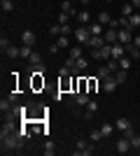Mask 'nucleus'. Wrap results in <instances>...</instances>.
Segmentation results:
<instances>
[{
	"label": "nucleus",
	"mask_w": 140,
	"mask_h": 156,
	"mask_svg": "<svg viewBox=\"0 0 140 156\" xmlns=\"http://www.w3.org/2000/svg\"><path fill=\"white\" fill-rule=\"evenodd\" d=\"M114 128H117V130H121V133H124V130H128V128H131V119L119 117V119H117V124H114Z\"/></svg>",
	"instance_id": "nucleus-15"
},
{
	"label": "nucleus",
	"mask_w": 140,
	"mask_h": 156,
	"mask_svg": "<svg viewBox=\"0 0 140 156\" xmlns=\"http://www.w3.org/2000/svg\"><path fill=\"white\" fill-rule=\"evenodd\" d=\"M21 142H23V140H21L19 137V133H16V130H14V133H9V135L7 137H2V154H9V151H16L21 147Z\"/></svg>",
	"instance_id": "nucleus-1"
},
{
	"label": "nucleus",
	"mask_w": 140,
	"mask_h": 156,
	"mask_svg": "<svg viewBox=\"0 0 140 156\" xmlns=\"http://www.w3.org/2000/svg\"><path fill=\"white\" fill-rule=\"evenodd\" d=\"M0 47H2V51H7V47H9V40H7V37H0Z\"/></svg>",
	"instance_id": "nucleus-42"
},
{
	"label": "nucleus",
	"mask_w": 140,
	"mask_h": 156,
	"mask_svg": "<svg viewBox=\"0 0 140 156\" xmlns=\"http://www.w3.org/2000/svg\"><path fill=\"white\" fill-rule=\"evenodd\" d=\"M70 56H73V58H82V56H84V54H82V44L70 47Z\"/></svg>",
	"instance_id": "nucleus-33"
},
{
	"label": "nucleus",
	"mask_w": 140,
	"mask_h": 156,
	"mask_svg": "<svg viewBox=\"0 0 140 156\" xmlns=\"http://www.w3.org/2000/svg\"><path fill=\"white\" fill-rule=\"evenodd\" d=\"M112 75H114V79H117L119 84H124V82L128 79V70H114Z\"/></svg>",
	"instance_id": "nucleus-23"
},
{
	"label": "nucleus",
	"mask_w": 140,
	"mask_h": 156,
	"mask_svg": "<svg viewBox=\"0 0 140 156\" xmlns=\"http://www.w3.org/2000/svg\"><path fill=\"white\" fill-rule=\"evenodd\" d=\"M42 151H45V156H54V154H56V147H54L52 140H47V142H45V149H42Z\"/></svg>",
	"instance_id": "nucleus-27"
},
{
	"label": "nucleus",
	"mask_w": 140,
	"mask_h": 156,
	"mask_svg": "<svg viewBox=\"0 0 140 156\" xmlns=\"http://www.w3.org/2000/svg\"><path fill=\"white\" fill-rule=\"evenodd\" d=\"M28 72H31V75H47V65H45V63L28 65Z\"/></svg>",
	"instance_id": "nucleus-16"
},
{
	"label": "nucleus",
	"mask_w": 140,
	"mask_h": 156,
	"mask_svg": "<svg viewBox=\"0 0 140 156\" xmlns=\"http://www.w3.org/2000/svg\"><path fill=\"white\" fill-rule=\"evenodd\" d=\"M68 21H70V14L61 12V14H59V23H61V26H63V23H68Z\"/></svg>",
	"instance_id": "nucleus-39"
},
{
	"label": "nucleus",
	"mask_w": 140,
	"mask_h": 156,
	"mask_svg": "<svg viewBox=\"0 0 140 156\" xmlns=\"http://www.w3.org/2000/svg\"><path fill=\"white\" fill-rule=\"evenodd\" d=\"M103 37H105L107 44H114V42H119V40H117V28H107V30L103 33Z\"/></svg>",
	"instance_id": "nucleus-12"
},
{
	"label": "nucleus",
	"mask_w": 140,
	"mask_h": 156,
	"mask_svg": "<svg viewBox=\"0 0 140 156\" xmlns=\"http://www.w3.org/2000/svg\"><path fill=\"white\" fill-rule=\"evenodd\" d=\"M100 86H103V91H105V93H112L114 89L119 86V82L114 79V75H110V77H105L103 82H100Z\"/></svg>",
	"instance_id": "nucleus-6"
},
{
	"label": "nucleus",
	"mask_w": 140,
	"mask_h": 156,
	"mask_svg": "<svg viewBox=\"0 0 140 156\" xmlns=\"http://www.w3.org/2000/svg\"><path fill=\"white\" fill-rule=\"evenodd\" d=\"M93 151H96L93 142H87V140H80L77 147H75V154H77V156H91Z\"/></svg>",
	"instance_id": "nucleus-2"
},
{
	"label": "nucleus",
	"mask_w": 140,
	"mask_h": 156,
	"mask_svg": "<svg viewBox=\"0 0 140 156\" xmlns=\"http://www.w3.org/2000/svg\"><path fill=\"white\" fill-rule=\"evenodd\" d=\"M21 44H35V33L33 30H23L21 33Z\"/></svg>",
	"instance_id": "nucleus-13"
},
{
	"label": "nucleus",
	"mask_w": 140,
	"mask_h": 156,
	"mask_svg": "<svg viewBox=\"0 0 140 156\" xmlns=\"http://www.w3.org/2000/svg\"><path fill=\"white\" fill-rule=\"evenodd\" d=\"M128 68H131V58H128V56H121L119 58V70H128Z\"/></svg>",
	"instance_id": "nucleus-35"
},
{
	"label": "nucleus",
	"mask_w": 140,
	"mask_h": 156,
	"mask_svg": "<svg viewBox=\"0 0 140 156\" xmlns=\"http://www.w3.org/2000/svg\"><path fill=\"white\" fill-rule=\"evenodd\" d=\"M56 47H59V49H70V40H68V35H59V37H56Z\"/></svg>",
	"instance_id": "nucleus-20"
},
{
	"label": "nucleus",
	"mask_w": 140,
	"mask_h": 156,
	"mask_svg": "<svg viewBox=\"0 0 140 156\" xmlns=\"http://www.w3.org/2000/svg\"><path fill=\"white\" fill-rule=\"evenodd\" d=\"M21 56H23V58H31V56H33V47L31 44H21Z\"/></svg>",
	"instance_id": "nucleus-32"
},
{
	"label": "nucleus",
	"mask_w": 140,
	"mask_h": 156,
	"mask_svg": "<svg viewBox=\"0 0 140 156\" xmlns=\"http://www.w3.org/2000/svg\"><path fill=\"white\" fill-rule=\"evenodd\" d=\"M49 35H54V37H59V35H61V23H54V26L49 28Z\"/></svg>",
	"instance_id": "nucleus-38"
},
{
	"label": "nucleus",
	"mask_w": 140,
	"mask_h": 156,
	"mask_svg": "<svg viewBox=\"0 0 140 156\" xmlns=\"http://www.w3.org/2000/svg\"><path fill=\"white\" fill-rule=\"evenodd\" d=\"M121 56H126V44L114 42L112 44V58H121Z\"/></svg>",
	"instance_id": "nucleus-9"
},
{
	"label": "nucleus",
	"mask_w": 140,
	"mask_h": 156,
	"mask_svg": "<svg viewBox=\"0 0 140 156\" xmlns=\"http://www.w3.org/2000/svg\"><path fill=\"white\" fill-rule=\"evenodd\" d=\"M98 89H103V86H100V79L98 77H89V93H96Z\"/></svg>",
	"instance_id": "nucleus-21"
},
{
	"label": "nucleus",
	"mask_w": 140,
	"mask_h": 156,
	"mask_svg": "<svg viewBox=\"0 0 140 156\" xmlns=\"http://www.w3.org/2000/svg\"><path fill=\"white\" fill-rule=\"evenodd\" d=\"M105 37L103 35H91V40L87 42V47H91V49H100V47H105Z\"/></svg>",
	"instance_id": "nucleus-8"
},
{
	"label": "nucleus",
	"mask_w": 140,
	"mask_h": 156,
	"mask_svg": "<svg viewBox=\"0 0 140 156\" xmlns=\"http://www.w3.org/2000/svg\"><path fill=\"white\" fill-rule=\"evenodd\" d=\"M128 28H131V30L140 28V14H138V12H133L131 16H128Z\"/></svg>",
	"instance_id": "nucleus-19"
},
{
	"label": "nucleus",
	"mask_w": 140,
	"mask_h": 156,
	"mask_svg": "<svg viewBox=\"0 0 140 156\" xmlns=\"http://www.w3.org/2000/svg\"><path fill=\"white\" fill-rule=\"evenodd\" d=\"M12 107H14V103L9 100V98H2V100H0V110H2V114L12 112Z\"/></svg>",
	"instance_id": "nucleus-22"
},
{
	"label": "nucleus",
	"mask_w": 140,
	"mask_h": 156,
	"mask_svg": "<svg viewBox=\"0 0 140 156\" xmlns=\"http://www.w3.org/2000/svg\"><path fill=\"white\" fill-rule=\"evenodd\" d=\"M131 5H133V9L138 12V9H140V0H131Z\"/></svg>",
	"instance_id": "nucleus-43"
},
{
	"label": "nucleus",
	"mask_w": 140,
	"mask_h": 156,
	"mask_svg": "<svg viewBox=\"0 0 140 156\" xmlns=\"http://www.w3.org/2000/svg\"><path fill=\"white\" fill-rule=\"evenodd\" d=\"M7 98H9V100L16 105V103H19V91H9V93H7Z\"/></svg>",
	"instance_id": "nucleus-40"
},
{
	"label": "nucleus",
	"mask_w": 140,
	"mask_h": 156,
	"mask_svg": "<svg viewBox=\"0 0 140 156\" xmlns=\"http://www.w3.org/2000/svg\"><path fill=\"white\" fill-rule=\"evenodd\" d=\"M89 30H91V35H103V23H98V21H96V23H91V26H89Z\"/></svg>",
	"instance_id": "nucleus-31"
},
{
	"label": "nucleus",
	"mask_w": 140,
	"mask_h": 156,
	"mask_svg": "<svg viewBox=\"0 0 140 156\" xmlns=\"http://www.w3.org/2000/svg\"><path fill=\"white\" fill-rule=\"evenodd\" d=\"M5 56L7 58H21V47H14V44H9L7 47V51H5Z\"/></svg>",
	"instance_id": "nucleus-14"
},
{
	"label": "nucleus",
	"mask_w": 140,
	"mask_h": 156,
	"mask_svg": "<svg viewBox=\"0 0 140 156\" xmlns=\"http://www.w3.org/2000/svg\"><path fill=\"white\" fill-rule=\"evenodd\" d=\"M133 47H138V49H140V35H135V37H133Z\"/></svg>",
	"instance_id": "nucleus-44"
},
{
	"label": "nucleus",
	"mask_w": 140,
	"mask_h": 156,
	"mask_svg": "<svg viewBox=\"0 0 140 156\" xmlns=\"http://www.w3.org/2000/svg\"><path fill=\"white\" fill-rule=\"evenodd\" d=\"M126 140L131 142V147H133L135 151L140 149V135H138V133H133V135H131V137H126Z\"/></svg>",
	"instance_id": "nucleus-29"
},
{
	"label": "nucleus",
	"mask_w": 140,
	"mask_h": 156,
	"mask_svg": "<svg viewBox=\"0 0 140 156\" xmlns=\"http://www.w3.org/2000/svg\"><path fill=\"white\" fill-rule=\"evenodd\" d=\"M84 110H87V112H84V117H91V114H93V112H98V100H93V98H91V100H89V105H87V107H84Z\"/></svg>",
	"instance_id": "nucleus-17"
},
{
	"label": "nucleus",
	"mask_w": 140,
	"mask_h": 156,
	"mask_svg": "<svg viewBox=\"0 0 140 156\" xmlns=\"http://www.w3.org/2000/svg\"><path fill=\"white\" fill-rule=\"evenodd\" d=\"M73 28H70V26H68V23H63V26H61V35H73Z\"/></svg>",
	"instance_id": "nucleus-41"
},
{
	"label": "nucleus",
	"mask_w": 140,
	"mask_h": 156,
	"mask_svg": "<svg viewBox=\"0 0 140 156\" xmlns=\"http://www.w3.org/2000/svg\"><path fill=\"white\" fill-rule=\"evenodd\" d=\"M89 100H91V93H89V91H80L77 96L73 98V103L77 105L80 110H82V107H87V105H89Z\"/></svg>",
	"instance_id": "nucleus-5"
},
{
	"label": "nucleus",
	"mask_w": 140,
	"mask_h": 156,
	"mask_svg": "<svg viewBox=\"0 0 140 156\" xmlns=\"http://www.w3.org/2000/svg\"><path fill=\"white\" fill-rule=\"evenodd\" d=\"M110 75H112V70H110L107 65H103V68H98V72H96V77H98L100 82H103V79H105V77H110Z\"/></svg>",
	"instance_id": "nucleus-24"
},
{
	"label": "nucleus",
	"mask_w": 140,
	"mask_h": 156,
	"mask_svg": "<svg viewBox=\"0 0 140 156\" xmlns=\"http://www.w3.org/2000/svg\"><path fill=\"white\" fill-rule=\"evenodd\" d=\"M75 40H77V44H87L89 40H91V30H89V26H80L75 28Z\"/></svg>",
	"instance_id": "nucleus-3"
},
{
	"label": "nucleus",
	"mask_w": 140,
	"mask_h": 156,
	"mask_svg": "<svg viewBox=\"0 0 140 156\" xmlns=\"http://www.w3.org/2000/svg\"><path fill=\"white\" fill-rule=\"evenodd\" d=\"M117 40H119L121 44H131L133 42V30L131 28H119L117 30Z\"/></svg>",
	"instance_id": "nucleus-4"
},
{
	"label": "nucleus",
	"mask_w": 140,
	"mask_h": 156,
	"mask_svg": "<svg viewBox=\"0 0 140 156\" xmlns=\"http://www.w3.org/2000/svg\"><path fill=\"white\" fill-rule=\"evenodd\" d=\"M103 137H105V135H103V133H100V128H98V130H93V133H91V142H100Z\"/></svg>",
	"instance_id": "nucleus-37"
},
{
	"label": "nucleus",
	"mask_w": 140,
	"mask_h": 156,
	"mask_svg": "<svg viewBox=\"0 0 140 156\" xmlns=\"http://www.w3.org/2000/svg\"><path fill=\"white\" fill-rule=\"evenodd\" d=\"M0 7H2V12H5V14L14 12V2H12V0H0Z\"/></svg>",
	"instance_id": "nucleus-28"
},
{
	"label": "nucleus",
	"mask_w": 140,
	"mask_h": 156,
	"mask_svg": "<svg viewBox=\"0 0 140 156\" xmlns=\"http://www.w3.org/2000/svg\"><path fill=\"white\" fill-rule=\"evenodd\" d=\"M135 9H133V5H131V0H128L126 5H121V16H131Z\"/></svg>",
	"instance_id": "nucleus-30"
},
{
	"label": "nucleus",
	"mask_w": 140,
	"mask_h": 156,
	"mask_svg": "<svg viewBox=\"0 0 140 156\" xmlns=\"http://www.w3.org/2000/svg\"><path fill=\"white\" fill-rule=\"evenodd\" d=\"M42 86H45V75H33V89L38 91Z\"/></svg>",
	"instance_id": "nucleus-26"
},
{
	"label": "nucleus",
	"mask_w": 140,
	"mask_h": 156,
	"mask_svg": "<svg viewBox=\"0 0 140 156\" xmlns=\"http://www.w3.org/2000/svg\"><path fill=\"white\" fill-rule=\"evenodd\" d=\"M133 149V147H131V142H128L126 137H119V140H117V151H119V154H126V151H131Z\"/></svg>",
	"instance_id": "nucleus-10"
},
{
	"label": "nucleus",
	"mask_w": 140,
	"mask_h": 156,
	"mask_svg": "<svg viewBox=\"0 0 140 156\" xmlns=\"http://www.w3.org/2000/svg\"><path fill=\"white\" fill-rule=\"evenodd\" d=\"M28 63H31V65H38V63H42V54H35V51H33V56L28 58Z\"/></svg>",
	"instance_id": "nucleus-36"
},
{
	"label": "nucleus",
	"mask_w": 140,
	"mask_h": 156,
	"mask_svg": "<svg viewBox=\"0 0 140 156\" xmlns=\"http://www.w3.org/2000/svg\"><path fill=\"white\" fill-rule=\"evenodd\" d=\"M110 21H112V19H110V14H107V12H98V23H103V26L107 23V26H110Z\"/></svg>",
	"instance_id": "nucleus-34"
},
{
	"label": "nucleus",
	"mask_w": 140,
	"mask_h": 156,
	"mask_svg": "<svg viewBox=\"0 0 140 156\" xmlns=\"http://www.w3.org/2000/svg\"><path fill=\"white\" fill-rule=\"evenodd\" d=\"M61 12L70 14V16H77V12H75V7H73V0H61Z\"/></svg>",
	"instance_id": "nucleus-11"
},
{
	"label": "nucleus",
	"mask_w": 140,
	"mask_h": 156,
	"mask_svg": "<svg viewBox=\"0 0 140 156\" xmlns=\"http://www.w3.org/2000/svg\"><path fill=\"white\" fill-rule=\"evenodd\" d=\"M107 2H112V0H107Z\"/></svg>",
	"instance_id": "nucleus-45"
},
{
	"label": "nucleus",
	"mask_w": 140,
	"mask_h": 156,
	"mask_svg": "<svg viewBox=\"0 0 140 156\" xmlns=\"http://www.w3.org/2000/svg\"><path fill=\"white\" fill-rule=\"evenodd\" d=\"M77 19H80V23H82V26H87L89 21H91V14H89L87 9H82V12H77Z\"/></svg>",
	"instance_id": "nucleus-25"
},
{
	"label": "nucleus",
	"mask_w": 140,
	"mask_h": 156,
	"mask_svg": "<svg viewBox=\"0 0 140 156\" xmlns=\"http://www.w3.org/2000/svg\"><path fill=\"white\" fill-rule=\"evenodd\" d=\"M114 130H117V128H114V124H112V121H105V124L100 126V133H103L105 137H110V135L114 133Z\"/></svg>",
	"instance_id": "nucleus-18"
},
{
	"label": "nucleus",
	"mask_w": 140,
	"mask_h": 156,
	"mask_svg": "<svg viewBox=\"0 0 140 156\" xmlns=\"http://www.w3.org/2000/svg\"><path fill=\"white\" fill-rule=\"evenodd\" d=\"M87 68H89V61L82 56V58H77V63H75V68H73V72H70V75H73V77H80V72H84Z\"/></svg>",
	"instance_id": "nucleus-7"
}]
</instances>
